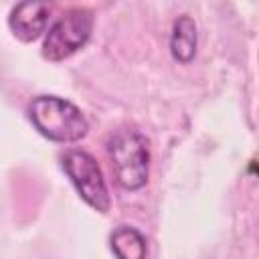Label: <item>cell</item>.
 Here are the masks:
<instances>
[{
  "label": "cell",
  "instance_id": "52a82bcc",
  "mask_svg": "<svg viewBox=\"0 0 259 259\" xmlns=\"http://www.w3.org/2000/svg\"><path fill=\"white\" fill-rule=\"evenodd\" d=\"M111 251L117 259H146V237L134 227H117L109 237Z\"/></svg>",
  "mask_w": 259,
  "mask_h": 259
},
{
  "label": "cell",
  "instance_id": "277c9868",
  "mask_svg": "<svg viewBox=\"0 0 259 259\" xmlns=\"http://www.w3.org/2000/svg\"><path fill=\"white\" fill-rule=\"evenodd\" d=\"M93 14L87 8H71L55 20L42 42V57L63 61L77 53L91 36Z\"/></svg>",
  "mask_w": 259,
  "mask_h": 259
},
{
  "label": "cell",
  "instance_id": "8992f818",
  "mask_svg": "<svg viewBox=\"0 0 259 259\" xmlns=\"http://www.w3.org/2000/svg\"><path fill=\"white\" fill-rule=\"evenodd\" d=\"M170 53L178 63H190L196 55V24L188 14L174 20L170 36Z\"/></svg>",
  "mask_w": 259,
  "mask_h": 259
},
{
  "label": "cell",
  "instance_id": "5b68a950",
  "mask_svg": "<svg viewBox=\"0 0 259 259\" xmlns=\"http://www.w3.org/2000/svg\"><path fill=\"white\" fill-rule=\"evenodd\" d=\"M49 14L51 8L45 2H20L10 10L8 26L18 40L32 42L45 32Z\"/></svg>",
  "mask_w": 259,
  "mask_h": 259
},
{
  "label": "cell",
  "instance_id": "6da1fadb",
  "mask_svg": "<svg viewBox=\"0 0 259 259\" xmlns=\"http://www.w3.org/2000/svg\"><path fill=\"white\" fill-rule=\"evenodd\" d=\"M28 119L40 136L61 144L79 142L89 130V123L81 109L57 95L34 97L28 105Z\"/></svg>",
  "mask_w": 259,
  "mask_h": 259
},
{
  "label": "cell",
  "instance_id": "3957f363",
  "mask_svg": "<svg viewBox=\"0 0 259 259\" xmlns=\"http://www.w3.org/2000/svg\"><path fill=\"white\" fill-rule=\"evenodd\" d=\"M61 164L69 180L77 188L79 196L97 212H107L111 200H109V190L97 160L89 152L73 148L63 154Z\"/></svg>",
  "mask_w": 259,
  "mask_h": 259
},
{
  "label": "cell",
  "instance_id": "7a4b0ae2",
  "mask_svg": "<svg viewBox=\"0 0 259 259\" xmlns=\"http://www.w3.org/2000/svg\"><path fill=\"white\" fill-rule=\"evenodd\" d=\"M107 154L115 182L125 190H138L148 182L150 150L144 134L132 127L117 130L107 142Z\"/></svg>",
  "mask_w": 259,
  "mask_h": 259
}]
</instances>
